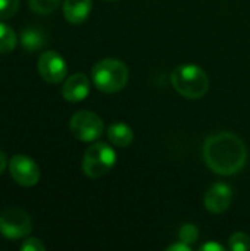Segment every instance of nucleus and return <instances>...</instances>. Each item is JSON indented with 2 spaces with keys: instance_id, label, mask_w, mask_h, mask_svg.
I'll list each match as a JSON object with an SVG mask.
<instances>
[{
  "instance_id": "obj_1",
  "label": "nucleus",
  "mask_w": 250,
  "mask_h": 251,
  "mask_svg": "<svg viewBox=\"0 0 250 251\" xmlns=\"http://www.w3.org/2000/svg\"><path fill=\"white\" fill-rule=\"evenodd\" d=\"M203 160L218 175H236L248 162V149L236 134L227 131L215 132L205 140Z\"/></svg>"
},
{
  "instance_id": "obj_2",
  "label": "nucleus",
  "mask_w": 250,
  "mask_h": 251,
  "mask_svg": "<svg viewBox=\"0 0 250 251\" xmlns=\"http://www.w3.org/2000/svg\"><path fill=\"white\" fill-rule=\"evenodd\" d=\"M171 84L180 96L189 100L202 99L209 90L206 72L193 63L178 65L171 74Z\"/></svg>"
},
{
  "instance_id": "obj_3",
  "label": "nucleus",
  "mask_w": 250,
  "mask_h": 251,
  "mask_svg": "<svg viewBox=\"0 0 250 251\" xmlns=\"http://www.w3.org/2000/svg\"><path fill=\"white\" fill-rule=\"evenodd\" d=\"M130 71L122 60L102 59L91 69V81L96 88L106 94H115L125 88Z\"/></svg>"
},
{
  "instance_id": "obj_4",
  "label": "nucleus",
  "mask_w": 250,
  "mask_h": 251,
  "mask_svg": "<svg viewBox=\"0 0 250 251\" xmlns=\"http://www.w3.org/2000/svg\"><path fill=\"white\" fill-rule=\"evenodd\" d=\"M116 165V151L106 143L91 144L83 157V172L93 179L102 178Z\"/></svg>"
},
{
  "instance_id": "obj_5",
  "label": "nucleus",
  "mask_w": 250,
  "mask_h": 251,
  "mask_svg": "<svg viewBox=\"0 0 250 251\" xmlns=\"http://www.w3.org/2000/svg\"><path fill=\"white\" fill-rule=\"evenodd\" d=\"M71 134L83 141V143H93L102 137L105 131V124L99 115L90 110H80L72 115L69 121Z\"/></svg>"
},
{
  "instance_id": "obj_6",
  "label": "nucleus",
  "mask_w": 250,
  "mask_h": 251,
  "mask_svg": "<svg viewBox=\"0 0 250 251\" xmlns=\"http://www.w3.org/2000/svg\"><path fill=\"white\" fill-rule=\"evenodd\" d=\"M32 231V221L22 209H6L0 213V234L7 240H19L29 235Z\"/></svg>"
},
{
  "instance_id": "obj_7",
  "label": "nucleus",
  "mask_w": 250,
  "mask_h": 251,
  "mask_svg": "<svg viewBox=\"0 0 250 251\" xmlns=\"http://www.w3.org/2000/svg\"><path fill=\"white\" fill-rule=\"evenodd\" d=\"M12 179L21 187H34L40 181V168L34 159L27 154H15L9 160Z\"/></svg>"
},
{
  "instance_id": "obj_8",
  "label": "nucleus",
  "mask_w": 250,
  "mask_h": 251,
  "mask_svg": "<svg viewBox=\"0 0 250 251\" xmlns=\"http://www.w3.org/2000/svg\"><path fill=\"white\" fill-rule=\"evenodd\" d=\"M38 74L49 84H59L66 78L68 65L65 59L55 50H46L38 57Z\"/></svg>"
},
{
  "instance_id": "obj_9",
  "label": "nucleus",
  "mask_w": 250,
  "mask_h": 251,
  "mask_svg": "<svg viewBox=\"0 0 250 251\" xmlns=\"http://www.w3.org/2000/svg\"><path fill=\"white\" fill-rule=\"evenodd\" d=\"M233 201V190L225 182H215L208 188L203 197V204L208 212L221 215L231 206Z\"/></svg>"
},
{
  "instance_id": "obj_10",
  "label": "nucleus",
  "mask_w": 250,
  "mask_h": 251,
  "mask_svg": "<svg viewBox=\"0 0 250 251\" xmlns=\"http://www.w3.org/2000/svg\"><path fill=\"white\" fill-rule=\"evenodd\" d=\"M90 94V79L87 75L78 72L66 78L62 85V97L69 103H80Z\"/></svg>"
},
{
  "instance_id": "obj_11",
  "label": "nucleus",
  "mask_w": 250,
  "mask_h": 251,
  "mask_svg": "<svg viewBox=\"0 0 250 251\" xmlns=\"http://www.w3.org/2000/svg\"><path fill=\"white\" fill-rule=\"evenodd\" d=\"M93 9L91 0H65L62 10L65 19L72 25H80L87 21Z\"/></svg>"
},
{
  "instance_id": "obj_12",
  "label": "nucleus",
  "mask_w": 250,
  "mask_h": 251,
  "mask_svg": "<svg viewBox=\"0 0 250 251\" xmlns=\"http://www.w3.org/2000/svg\"><path fill=\"white\" fill-rule=\"evenodd\" d=\"M21 44L29 53L38 51L43 47H46L47 34L40 26H27L21 32Z\"/></svg>"
},
{
  "instance_id": "obj_13",
  "label": "nucleus",
  "mask_w": 250,
  "mask_h": 251,
  "mask_svg": "<svg viewBox=\"0 0 250 251\" xmlns=\"http://www.w3.org/2000/svg\"><path fill=\"white\" fill-rule=\"evenodd\" d=\"M108 138L116 147H128L134 141V131L124 122H113L108 128Z\"/></svg>"
},
{
  "instance_id": "obj_14",
  "label": "nucleus",
  "mask_w": 250,
  "mask_h": 251,
  "mask_svg": "<svg viewBox=\"0 0 250 251\" xmlns=\"http://www.w3.org/2000/svg\"><path fill=\"white\" fill-rule=\"evenodd\" d=\"M18 37L12 26L4 22H0V54L12 53L16 47Z\"/></svg>"
},
{
  "instance_id": "obj_15",
  "label": "nucleus",
  "mask_w": 250,
  "mask_h": 251,
  "mask_svg": "<svg viewBox=\"0 0 250 251\" xmlns=\"http://www.w3.org/2000/svg\"><path fill=\"white\" fill-rule=\"evenodd\" d=\"M60 0H28L29 9L37 15H49L55 12Z\"/></svg>"
},
{
  "instance_id": "obj_16",
  "label": "nucleus",
  "mask_w": 250,
  "mask_h": 251,
  "mask_svg": "<svg viewBox=\"0 0 250 251\" xmlns=\"http://www.w3.org/2000/svg\"><path fill=\"white\" fill-rule=\"evenodd\" d=\"M228 247L231 251L250 250V237L245 232H234L228 240Z\"/></svg>"
},
{
  "instance_id": "obj_17",
  "label": "nucleus",
  "mask_w": 250,
  "mask_h": 251,
  "mask_svg": "<svg viewBox=\"0 0 250 251\" xmlns=\"http://www.w3.org/2000/svg\"><path fill=\"white\" fill-rule=\"evenodd\" d=\"M178 238H180L181 243H186L189 246L193 244V243H196L197 238H199V229H197V226L193 225V224H184L180 228V231H178Z\"/></svg>"
},
{
  "instance_id": "obj_18",
  "label": "nucleus",
  "mask_w": 250,
  "mask_h": 251,
  "mask_svg": "<svg viewBox=\"0 0 250 251\" xmlns=\"http://www.w3.org/2000/svg\"><path fill=\"white\" fill-rule=\"evenodd\" d=\"M19 9V0H0V21L10 19Z\"/></svg>"
},
{
  "instance_id": "obj_19",
  "label": "nucleus",
  "mask_w": 250,
  "mask_h": 251,
  "mask_svg": "<svg viewBox=\"0 0 250 251\" xmlns=\"http://www.w3.org/2000/svg\"><path fill=\"white\" fill-rule=\"evenodd\" d=\"M21 250L22 251H44L46 250V246L38 240V238H27L22 246H21Z\"/></svg>"
},
{
  "instance_id": "obj_20",
  "label": "nucleus",
  "mask_w": 250,
  "mask_h": 251,
  "mask_svg": "<svg viewBox=\"0 0 250 251\" xmlns=\"http://www.w3.org/2000/svg\"><path fill=\"white\" fill-rule=\"evenodd\" d=\"M168 251H190L192 250V247L189 246V244H186V243H175V244H172V246H169Z\"/></svg>"
},
{
  "instance_id": "obj_21",
  "label": "nucleus",
  "mask_w": 250,
  "mask_h": 251,
  "mask_svg": "<svg viewBox=\"0 0 250 251\" xmlns=\"http://www.w3.org/2000/svg\"><path fill=\"white\" fill-rule=\"evenodd\" d=\"M200 250H203V251H222V250H224V247H222V246H220V244H217V243H206V244H203V246L200 247Z\"/></svg>"
},
{
  "instance_id": "obj_22",
  "label": "nucleus",
  "mask_w": 250,
  "mask_h": 251,
  "mask_svg": "<svg viewBox=\"0 0 250 251\" xmlns=\"http://www.w3.org/2000/svg\"><path fill=\"white\" fill-rule=\"evenodd\" d=\"M6 166H7V157H6V154L0 150V175L4 172Z\"/></svg>"
},
{
  "instance_id": "obj_23",
  "label": "nucleus",
  "mask_w": 250,
  "mask_h": 251,
  "mask_svg": "<svg viewBox=\"0 0 250 251\" xmlns=\"http://www.w3.org/2000/svg\"><path fill=\"white\" fill-rule=\"evenodd\" d=\"M109 1H116V0H109Z\"/></svg>"
}]
</instances>
